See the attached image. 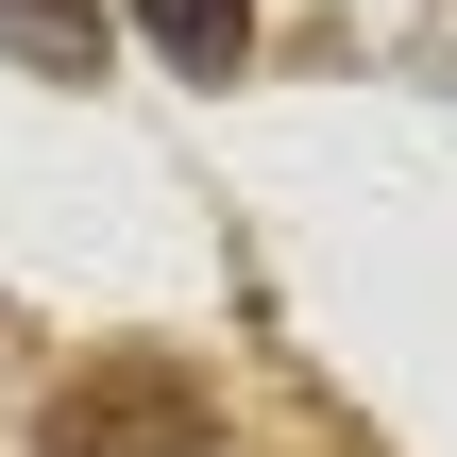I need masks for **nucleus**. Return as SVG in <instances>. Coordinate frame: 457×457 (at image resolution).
I'll return each mask as SVG.
<instances>
[{
    "mask_svg": "<svg viewBox=\"0 0 457 457\" xmlns=\"http://www.w3.org/2000/svg\"><path fill=\"white\" fill-rule=\"evenodd\" d=\"M51 457H220V424H204V390H187V373L119 356V373H85V390L51 407Z\"/></svg>",
    "mask_w": 457,
    "mask_h": 457,
    "instance_id": "f257e3e1",
    "label": "nucleus"
},
{
    "mask_svg": "<svg viewBox=\"0 0 457 457\" xmlns=\"http://www.w3.org/2000/svg\"><path fill=\"white\" fill-rule=\"evenodd\" d=\"M136 34H153L170 68H204V85H220V68L254 51V0H136Z\"/></svg>",
    "mask_w": 457,
    "mask_h": 457,
    "instance_id": "f03ea898",
    "label": "nucleus"
},
{
    "mask_svg": "<svg viewBox=\"0 0 457 457\" xmlns=\"http://www.w3.org/2000/svg\"><path fill=\"white\" fill-rule=\"evenodd\" d=\"M0 51L17 68H102V0H0Z\"/></svg>",
    "mask_w": 457,
    "mask_h": 457,
    "instance_id": "7ed1b4c3",
    "label": "nucleus"
}]
</instances>
